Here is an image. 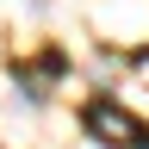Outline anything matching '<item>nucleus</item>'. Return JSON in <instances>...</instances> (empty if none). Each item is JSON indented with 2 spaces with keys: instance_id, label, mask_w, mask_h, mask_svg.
<instances>
[{
  "instance_id": "f257e3e1",
  "label": "nucleus",
  "mask_w": 149,
  "mask_h": 149,
  "mask_svg": "<svg viewBox=\"0 0 149 149\" xmlns=\"http://www.w3.org/2000/svg\"><path fill=\"white\" fill-rule=\"evenodd\" d=\"M81 124H87V137L106 143V149H149V124L130 118L118 100H93V106L81 112Z\"/></svg>"
}]
</instances>
